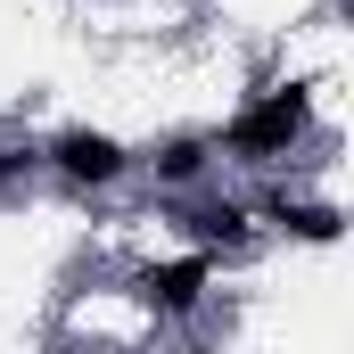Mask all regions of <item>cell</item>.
I'll use <instances>...</instances> for the list:
<instances>
[{
	"instance_id": "cell-7",
	"label": "cell",
	"mask_w": 354,
	"mask_h": 354,
	"mask_svg": "<svg viewBox=\"0 0 354 354\" xmlns=\"http://www.w3.org/2000/svg\"><path fill=\"white\" fill-rule=\"evenodd\" d=\"M25 165H33V149H0V181H17Z\"/></svg>"
},
{
	"instance_id": "cell-5",
	"label": "cell",
	"mask_w": 354,
	"mask_h": 354,
	"mask_svg": "<svg viewBox=\"0 0 354 354\" xmlns=\"http://www.w3.org/2000/svg\"><path fill=\"white\" fill-rule=\"evenodd\" d=\"M264 214L280 223V231H297V239H313V248H330V239L346 231V223H338V206H288V198H272Z\"/></svg>"
},
{
	"instance_id": "cell-2",
	"label": "cell",
	"mask_w": 354,
	"mask_h": 354,
	"mask_svg": "<svg viewBox=\"0 0 354 354\" xmlns=\"http://www.w3.org/2000/svg\"><path fill=\"white\" fill-rule=\"evenodd\" d=\"M50 165H58L66 181H83V189H107V181L124 174L132 157H124V140H115V132L75 124V132H58V140H50Z\"/></svg>"
},
{
	"instance_id": "cell-6",
	"label": "cell",
	"mask_w": 354,
	"mask_h": 354,
	"mask_svg": "<svg viewBox=\"0 0 354 354\" xmlns=\"http://www.w3.org/2000/svg\"><path fill=\"white\" fill-rule=\"evenodd\" d=\"M206 157H214V149H206L198 132H181V140L157 149V181H198V174H206Z\"/></svg>"
},
{
	"instance_id": "cell-3",
	"label": "cell",
	"mask_w": 354,
	"mask_h": 354,
	"mask_svg": "<svg viewBox=\"0 0 354 354\" xmlns=\"http://www.w3.org/2000/svg\"><path fill=\"white\" fill-rule=\"evenodd\" d=\"M206 280H214V256H206V248H198V256H174V264H149V272H140V288H149V305H157V313H198Z\"/></svg>"
},
{
	"instance_id": "cell-4",
	"label": "cell",
	"mask_w": 354,
	"mask_h": 354,
	"mask_svg": "<svg viewBox=\"0 0 354 354\" xmlns=\"http://www.w3.org/2000/svg\"><path fill=\"white\" fill-rule=\"evenodd\" d=\"M181 231H189L206 256H214V248H248V206H239V198H206V206L181 214Z\"/></svg>"
},
{
	"instance_id": "cell-1",
	"label": "cell",
	"mask_w": 354,
	"mask_h": 354,
	"mask_svg": "<svg viewBox=\"0 0 354 354\" xmlns=\"http://www.w3.org/2000/svg\"><path fill=\"white\" fill-rule=\"evenodd\" d=\"M305 140V91H264L231 132H223V149L231 157H248V165H272V157H288Z\"/></svg>"
}]
</instances>
